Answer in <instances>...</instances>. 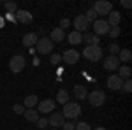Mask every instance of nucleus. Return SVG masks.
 <instances>
[{"mask_svg":"<svg viewBox=\"0 0 132 130\" xmlns=\"http://www.w3.org/2000/svg\"><path fill=\"white\" fill-rule=\"evenodd\" d=\"M116 58H118V60H122V62H130L132 60L130 49H120V53L116 55Z\"/></svg>","mask_w":132,"mask_h":130,"instance_id":"24","label":"nucleus"},{"mask_svg":"<svg viewBox=\"0 0 132 130\" xmlns=\"http://www.w3.org/2000/svg\"><path fill=\"white\" fill-rule=\"evenodd\" d=\"M118 76L122 77V79H130V74H132V70L129 65H122V67H118Z\"/></svg>","mask_w":132,"mask_h":130,"instance_id":"23","label":"nucleus"},{"mask_svg":"<svg viewBox=\"0 0 132 130\" xmlns=\"http://www.w3.org/2000/svg\"><path fill=\"white\" fill-rule=\"evenodd\" d=\"M93 32H95V35H97V37H99V35H106V33L109 32V25L106 23V20L93 21Z\"/></svg>","mask_w":132,"mask_h":130,"instance_id":"9","label":"nucleus"},{"mask_svg":"<svg viewBox=\"0 0 132 130\" xmlns=\"http://www.w3.org/2000/svg\"><path fill=\"white\" fill-rule=\"evenodd\" d=\"M48 123H50L53 128H56V127H63V123H65V118H63V114L62 112H51V116L48 118Z\"/></svg>","mask_w":132,"mask_h":130,"instance_id":"12","label":"nucleus"},{"mask_svg":"<svg viewBox=\"0 0 132 130\" xmlns=\"http://www.w3.org/2000/svg\"><path fill=\"white\" fill-rule=\"evenodd\" d=\"M23 116H25L28 121H32V123H37V121H39V118H41V116H39V112H37L35 109H25Z\"/></svg>","mask_w":132,"mask_h":130,"instance_id":"20","label":"nucleus"},{"mask_svg":"<svg viewBox=\"0 0 132 130\" xmlns=\"http://www.w3.org/2000/svg\"><path fill=\"white\" fill-rule=\"evenodd\" d=\"M109 53H111L113 56H116V55L120 53V46H118V44H111V46H109Z\"/></svg>","mask_w":132,"mask_h":130,"instance_id":"33","label":"nucleus"},{"mask_svg":"<svg viewBox=\"0 0 132 130\" xmlns=\"http://www.w3.org/2000/svg\"><path fill=\"white\" fill-rule=\"evenodd\" d=\"M56 102L62 104V106H65V104L69 102V93H67L65 90H60L58 93H56Z\"/></svg>","mask_w":132,"mask_h":130,"instance_id":"25","label":"nucleus"},{"mask_svg":"<svg viewBox=\"0 0 132 130\" xmlns=\"http://www.w3.org/2000/svg\"><path fill=\"white\" fill-rule=\"evenodd\" d=\"M74 97L79 99V100H85L88 97V91H86V88H85L83 84H76V86H74Z\"/></svg>","mask_w":132,"mask_h":130,"instance_id":"18","label":"nucleus"},{"mask_svg":"<svg viewBox=\"0 0 132 130\" xmlns=\"http://www.w3.org/2000/svg\"><path fill=\"white\" fill-rule=\"evenodd\" d=\"M93 130H106L104 127H97V128H93Z\"/></svg>","mask_w":132,"mask_h":130,"instance_id":"38","label":"nucleus"},{"mask_svg":"<svg viewBox=\"0 0 132 130\" xmlns=\"http://www.w3.org/2000/svg\"><path fill=\"white\" fill-rule=\"evenodd\" d=\"M14 20L18 21V23H23V25H30L32 20H34V16H32L30 11L18 9V11H16V14H14Z\"/></svg>","mask_w":132,"mask_h":130,"instance_id":"8","label":"nucleus"},{"mask_svg":"<svg viewBox=\"0 0 132 130\" xmlns=\"http://www.w3.org/2000/svg\"><path fill=\"white\" fill-rule=\"evenodd\" d=\"M62 130H74V123L65 121V123H63V127H62Z\"/></svg>","mask_w":132,"mask_h":130,"instance_id":"36","label":"nucleus"},{"mask_svg":"<svg viewBox=\"0 0 132 130\" xmlns=\"http://www.w3.org/2000/svg\"><path fill=\"white\" fill-rule=\"evenodd\" d=\"M122 84H123V79L118 74L108 77V88H109V90H122Z\"/></svg>","mask_w":132,"mask_h":130,"instance_id":"14","label":"nucleus"},{"mask_svg":"<svg viewBox=\"0 0 132 130\" xmlns=\"http://www.w3.org/2000/svg\"><path fill=\"white\" fill-rule=\"evenodd\" d=\"M39 102H37V95H28L27 99L23 100V106H25V109H34V106H37Z\"/></svg>","mask_w":132,"mask_h":130,"instance_id":"22","label":"nucleus"},{"mask_svg":"<svg viewBox=\"0 0 132 130\" xmlns=\"http://www.w3.org/2000/svg\"><path fill=\"white\" fill-rule=\"evenodd\" d=\"M51 130H56V128H51Z\"/></svg>","mask_w":132,"mask_h":130,"instance_id":"39","label":"nucleus"},{"mask_svg":"<svg viewBox=\"0 0 132 130\" xmlns=\"http://www.w3.org/2000/svg\"><path fill=\"white\" fill-rule=\"evenodd\" d=\"M69 25H71V21L67 20V18H63V20L60 21V27H58V28H60V30H63V28H67Z\"/></svg>","mask_w":132,"mask_h":130,"instance_id":"35","label":"nucleus"},{"mask_svg":"<svg viewBox=\"0 0 132 130\" xmlns=\"http://www.w3.org/2000/svg\"><path fill=\"white\" fill-rule=\"evenodd\" d=\"M37 125H39V128H46V127L50 125V123H48V118H39Z\"/></svg>","mask_w":132,"mask_h":130,"instance_id":"34","label":"nucleus"},{"mask_svg":"<svg viewBox=\"0 0 132 130\" xmlns=\"http://www.w3.org/2000/svg\"><path fill=\"white\" fill-rule=\"evenodd\" d=\"M50 39H51L53 44H55V42H62V40L65 39V33H63V30H60V28H53Z\"/></svg>","mask_w":132,"mask_h":130,"instance_id":"17","label":"nucleus"},{"mask_svg":"<svg viewBox=\"0 0 132 130\" xmlns=\"http://www.w3.org/2000/svg\"><path fill=\"white\" fill-rule=\"evenodd\" d=\"M37 40H39V37H37V33H34V32H30V33H25L23 35V46L25 48H32V46H35L37 44Z\"/></svg>","mask_w":132,"mask_h":130,"instance_id":"15","label":"nucleus"},{"mask_svg":"<svg viewBox=\"0 0 132 130\" xmlns=\"http://www.w3.org/2000/svg\"><path fill=\"white\" fill-rule=\"evenodd\" d=\"M122 90L125 91V93H130V90H132V81H130V79H123Z\"/></svg>","mask_w":132,"mask_h":130,"instance_id":"28","label":"nucleus"},{"mask_svg":"<svg viewBox=\"0 0 132 130\" xmlns=\"http://www.w3.org/2000/svg\"><path fill=\"white\" fill-rule=\"evenodd\" d=\"M83 56L88 62H99L102 60V48L101 46H86L83 49Z\"/></svg>","mask_w":132,"mask_h":130,"instance_id":"2","label":"nucleus"},{"mask_svg":"<svg viewBox=\"0 0 132 130\" xmlns=\"http://www.w3.org/2000/svg\"><path fill=\"white\" fill-rule=\"evenodd\" d=\"M50 62L53 63V65H58V63L62 62V55H56V53H53V55L50 56Z\"/></svg>","mask_w":132,"mask_h":130,"instance_id":"31","label":"nucleus"},{"mask_svg":"<svg viewBox=\"0 0 132 130\" xmlns=\"http://www.w3.org/2000/svg\"><path fill=\"white\" fill-rule=\"evenodd\" d=\"M83 40H85L88 46H99V42H101L99 37H97L95 33H90V32H86V33L83 35Z\"/></svg>","mask_w":132,"mask_h":130,"instance_id":"19","label":"nucleus"},{"mask_svg":"<svg viewBox=\"0 0 132 130\" xmlns=\"http://www.w3.org/2000/svg\"><path fill=\"white\" fill-rule=\"evenodd\" d=\"M4 7L7 9V14H14V12L18 11V4H16V2H5Z\"/></svg>","mask_w":132,"mask_h":130,"instance_id":"26","label":"nucleus"},{"mask_svg":"<svg viewBox=\"0 0 132 130\" xmlns=\"http://www.w3.org/2000/svg\"><path fill=\"white\" fill-rule=\"evenodd\" d=\"M69 44H72V46H76V44H79V42H83V33H79V32H71L69 33Z\"/></svg>","mask_w":132,"mask_h":130,"instance_id":"21","label":"nucleus"},{"mask_svg":"<svg viewBox=\"0 0 132 130\" xmlns=\"http://www.w3.org/2000/svg\"><path fill=\"white\" fill-rule=\"evenodd\" d=\"M102 63H104V69H106V70H116L118 67H120V60H118L116 56H113V55L106 56Z\"/></svg>","mask_w":132,"mask_h":130,"instance_id":"13","label":"nucleus"},{"mask_svg":"<svg viewBox=\"0 0 132 130\" xmlns=\"http://www.w3.org/2000/svg\"><path fill=\"white\" fill-rule=\"evenodd\" d=\"M62 60L65 62V63H69V65H74V63L79 62V53L76 49H67L62 55Z\"/></svg>","mask_w":132,"mask_h":130,"instance_id":"10","label":"nucleus"},{"mask_svg":"<svg viewBox=\"0 0 132 130\" xmlns=\"http://www.w3.org/2000/svg\"><path fill=\"white\" fill-rule=\"evenodd\" d=\"M120 20H122V14H120L118 11H111V12L108 14V20H106V23H108L109 27H118Z\"/></svg>","mask_w":132,"mask_h":130,"instance_id":"16","label":"nucleus"},{"mask_svg":"<svg viewBox=\"0 0 132 130\" xmlns=\"http://www.w3.org/2000/svg\"><path fill=\"white\" fill-rule=\"evenodd\" d=\"M12 111H14L16 114H23V112H25V106H23V104H14V106H12Z\"/></svg>","mask_w":132,"mask_h":130,"instance_id":"32","label":"nucleus"},{"mask_svg":"<svg viewBox=\"0 0 132 130\" xmlns=\"http://www.w3.org/2000/svg\"><path fill=\"white\" fill-rule=\"evenodd\" d=\"M88 102H90L92 107H101L102 104L106 102V93L102 90H93L92 93H88Z\"/></svg>","mask_w":132,"mask_h":130,"instance_id":"3","label":"nucleus"},{"mask_svg":"<svg viewBox=\"0 0 132 130\" xmlns=\"http://www.w3.org/2000/svg\"><path fill=\"white\" fill-rule=\"evenodd\" d=\"M62 114H63V118L74 120V118H78V116L81 114V106H79L78 102H67V104L63 106Z\"/></svg>","mask_w":132,"mask_h":130,"instance_id":"1","label":"nucleus"},{"mask_svg":"<svg viewBox=\"0 0 132 130\" xmlns=\"http://www.w3.org/2000/svg\"><path fill=\"white\" fill-rule=\"evenodd\" d=\"M9 69L12 70L14 74L21 72V70L25 69V56H23V55H14L9 60Z\"/></svg>","mask_w":132,"mask_h":130,"instance_id":"5","label":"nucleus"},{"mask_svg":"<svg viewBox=\"0 0 132 130\" xmlns=\"http://www.w3.org/2000/svg\"><path fill=\"white\" fill-rule=\"evenodd\" d=\"M74 130H92V128L86 121H79L78 125H74Z\"/></svg>","mask_w":132,"mask_h":130,"instance_id":"30","label":"nucleus"},{"mask_svg":"<svg viewBox=\"0 0 132 130\" xmlns=\"http://www.w3.org/2000/svg\"><path fill=\"white\" fill-rule=\"evenodd\" d=\"M111 37H118L120 33H122V28L120 27H109V32H108Z\"/></svg>","mask_w":132,"mask_h":130,"instance_id":"29","label":"nucleus"},{"mask_svg":"<svg viewBox=\"0 0 132 130\" xmlns=\"http://www.w3.org/2000/svg\"><path fill=\"white\" fill-rule=\"evenodd\" d=\"M88 21H86V18H85V14H78L76 18H74V28H76V32H85L88 30Z\"/></svg>","mask_w":132,"mask_h":130,"instance_id":"11","label":"nucleus"},{"mask_svg":"<svg viewBox=\"0 0 132 130\" xmlns=\"http://www.w3.org/2000/svg\"><path fill=\"white\" fill-rule=\"evenodd\" d=\"M55 107H56V102H55V100H51V99L41 100V102L37 104V111H39V112H44V114L53 112V111H55Z\"/></svg>","mask_w":132,"mask_h":130,"instance_id":"7","label":"nucleus"},{"mask_svg":"<svg viewBox=\"0 0 132 130\" xmlns=\"http://www.w3.org/2000/svg\"><path fill=\"white\" fill-rule=\"evenodd\" d=\"M92 9L95 11L97 16H99V14H109L113 11V5H111V2H108V0H97Z\"/></svg>","mask_w":132,"mask_h":130,"instance_id":"6","label":"nucleus"},{"mask_svg":"<svg viewBox=\"0 0 132 130\" xmlns=\"http://www.w3.org/2000/svg\"><path fill=\"white\" fill-rule=\"evenodd\" d=\"M85 18H86V21H88V23H92V21H97V12H95L93 9H90L86 14H85Z\"/></svg>","mask_w":132,"mask_h":130,"instance_id":"27","label":"nucleus"},{"mask_svg":"<svg viewBox=\"0 0 132 130\" xmlns=\"http://www.w3.org/2000/svg\"><path fill=\"white\" fill-rule=\"evenodd\" d=\"M122 5H123V7H127V9H130V7H132V4L129 2V0H122Z\"/></svg>","mask_w":132,"mask_h":130,"instance_id":"37","label":"nucleus"},{"mask_svg":"<svg viewBox=\"0 0 132 130\" xmlns=\"http://www.w3.org/2000/svg\"><path fill=\"white\" fill-rule=\"evenodd\" d=\"M35 46H37L39 55H51V51H53V42H51L50 37H41Z\"/></svg>","mask_w":132,"mask_h":130,"instance_id":"4","label":"nucleus"}]
</instances>
